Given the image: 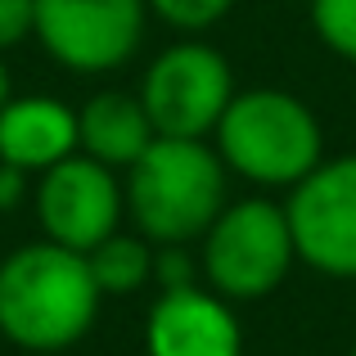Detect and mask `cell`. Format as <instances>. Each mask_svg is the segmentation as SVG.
I'll return each mask as SVG.
<instances>
[{"instance_id": "6da1fadb", "label": "cell", "mask_w": 356, "mask_h": 356, "mask_svg": "<svg viewBox=\"0 0 356 356\" xmlns=\"http://www.w3.org/2000/svg\"><path fill=\"white\" fill-rule=\"evenodd\" d=\"M99 298L86 252L54 239L23 243L0 261V334L23 352H63L86 339Z\"/></svg>"}, {"instance_id": "7a4b0ae2", "label": "cell", "mask_w": 356, "mask_h": 356, "mask_svg": "<svg viewBox=\"0 0 356 356\" xmlns=\"http://www.w3.org/2000/svg\"><path fill=\"white\" fill-rule=\"evenodd\" d=\"M127 212L154 243H185L208 235L226 208V163L208 140L158 136L127 167Z\"/></svg>"}, {"instance_id": "3957f363", "label": "cell", "mask_w": 356, "mask_h": 356, "mask_svg": "<svg viewBox=\"0 0 356 356\" xmlns=\"http://www.w3.org/2000/svg\"><path fill=\"white\" fill-rule=\"evenodd\" d=\"M217 154L252 185H289L325 163V131L298 95L257 86L230 99L217 122Z\"/></svg>"}, {"instance_id": "277c9868", "label": "cell", "mask_w": 356, "mask_h": 356, "mask_svg": "<svg viewBox=\"0 0 356 356\" xmlns=\"http://www.w3.org/2000/svg\"><path fill=\"white\" fill-rule=\"evenodd\" d=\"M293 261V230H289L284 208L270 199L230 203L203 235L208 284L235 302H252V298H266L270 289H280Z\"/></svg>"}, {"instance_id": "5b68a950", "label": "cell", "mask_w": 356, "mask_h": 356, "mask_svg": "<svg viewBox=\"0 0 356 356\" xmlns=\"http://www.w3.org/2000/svg\"><path fill=\"white\" fill-rule=\"evenodd\" d=\"M230 99H235V72L226 54L203 41L167 45L140 81V104L154 131L172 140H203L208 131H217Z\"/></svg>"}, {"instance_id": "8992f818", "label": "cell", "mask_w": 356, "mask_h": 356, "mask_svg": "<svg viewBox=\"0 0 356 356\" xmlns=\"http://www.w3.org/2000/svg\"><path fill=\"white\" fill-rule=\"evenodd\" d=\"M149 0H36V41L72 72H113L145 41Z\"/></svg>"}, {"instance_id": "52a82bcc", "label": "cell", "mask_w": 356, "mask_h": 356, "mask_svg": "<svg viewBox=\"0 0 356 356\" xmlns=\"http://www.w3.org/2000/svg\"><path fill=\"white\" fill-rule=\"evenodd\" d=\"M298 261L321 275L356 280V154L325 158L289 190L284 203Z\"/></svg>"}, {"instance_id": "ba28073f", "label": "cell", "mask_w": 356, "mask_h": 356, "mask_svg": "<svg viewBox=\"0 0 356 356\" xmlns=\"http://www.w3.org/2000/svg\"><path fill=\"white\" fill-rule=\"evenodd\" d=\"M122 208H127V190L118 185L113 167L86 158L81 149L41 172V185H36V217L45 239L72 252H90L95 243L118 235Z\"/></svg>"}, {"instance_id": "9c48e42d", "label": "cell", "mask_w": 356, "mask_h": 356, "mask_svg": "<svg viewBox=\"0 0 356 356\" xmlns=\"http://www.w3.org/2000/svg\"><path fill=\"white\" fill-rule=\"evenodd\" d=\"M149 356H239L243 334L235 312L221 293L190 289H163L145 325Z\"/></svg>"}, {"instance_id": "30bf717a", "label": "cell", "mask_w": 356, "mask_h": 356, "mask_svg": "<svg viewBox=\"0 0 356 356\" xmlns=\"http://www.w3.org/2000/svg\"><path fill=\"white\" fill-rule=\"evenodd\" d=\"M77 154V108L54 95H9L0 108V163L23 172H50Z\"/></svg>"}, {"instance_id": "8fae6325", "label": "cell", "mask_w": 356, "mask_h": 356, "mask_svg": "<svg viewBox=\"0 0 356 356\" xmlns=\"http://www.w3.org/2000/svg\"><path fill=\"white\" fill-rule=\"evenodd\" d=\"M158 140L140 95L99 90L77 108V149L104 167H131Z\"/></svg>"}, {"instance_id": "7c38bea8", "label": "cell", "mask_w": 356, "mask_h": 356, "mask_svg": "<svg viewBox=\"0 0 356 356\" xmlns=\"http://www.w3.org/2000/svg\"><path fill=\"white\" fill-rule=\"evenodd\" d=\"M99 293H136L154 280V248L145 235H108L86 252Z\"/></svg>"}, {"instance_id": "4fadbf2b", "label": "cell", "mask_w": 356, "mask_h": 356, "mask_svg": "<svg viewBox=\"0 0 356 356\" xmlns=\"http://www.w3.org/2000/svg\"><path fill=\"white\" fill-rule=\"evenodd\" d=\"M312 27L339 59L356 63V0H312Z\"/></svg>"}, {"instance_id": "5bb4252c", "label": "cell", "mask_w": 356, "mask_h": 356, "mask_svg": "<svg viewBox=\"0 0 356 356\" xmlns=\"http://www.w3.org/2000/svg\"><path fill=\"white\" fill-rule=\"evenodd\" d=\"M149 9L176 32H208L235 9V0H149Z\"/></svg>"}, {"instance_id": "9a60e30c", "label": "cell", "mask_w": 356, "mask_h": 356, "mask_svg": "<svg viewBox=\"0 0 356 356\" xmlns=\"http://www.w3.org/2000/svg\"><path fill=\"white\" fill-rule=\"evenodd\" d=\"M36 32V0H0V54Z\"/></svg>"}, {"instance_id": "2e32d148", "label": "cell", "mask_w": 356, "mask_h": 356, "mask_svg": "<svg viewBox=\"0 0 356 356\" xmlns=\"http://www.w3.org/2000/svg\"><path fill=\"white\" fill-rule=\"evenodd\" d=\"M154 280L163 289H190L194 284V261L181 252V243H163V252H154Z\"/></svg>"}, {"instance_id": "e0dca14e", "label": "cell", "mask_w": 356, "mask_h": 356, "mask_svg": "<svg viewBox=\"0 0 356 356\" xmlns=\"http://www.w3.org/2000/svg\"><path fill=\"white\" fill-rule=\"evenodd\" d=\"M27 176H32V172L0 163V212H5V208H18V203H23V194H27Z\"/></svg>"}, {"instance_id": "ac0fdd59", "label": "cell", "mask_w": 356, "mask_h": 356, "mask_svg": "<svg viewBox=\"0 0 356 356\" xmlns=\"http://www.w3.org/2000/svg\"><path fill=\"white\" fill-rule=\"evenodd\" d=\"M9 104V68H5V59H0V108Z\"/></svg>"}, {"instance_id": "d6986e66", "label": "cell", "mask_w": 356, "mask_h": 356, "mask_svg": "<svg viewBox=\"0 0 356 356\" xmlns=\"http://www.w3.org/2000/svg\"><path fill=\"white\" fill-rule=\"evenodd\" d=\"M352 356H356V348H352Z\"/></svg>"}]
</instances>
